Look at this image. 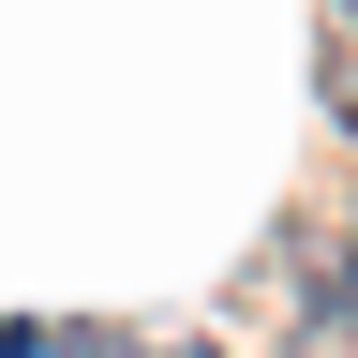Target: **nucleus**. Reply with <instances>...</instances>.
Here are the masks:
<instances>
[{"mask_svg":"<svg viewBox=\"0 0 358 358\" xmlns=\"http://www.w3.org/2000/svg\"><path fill=\"white\" fill-rule=\"evenodd\" d=\"M164 358H224V343H164Z\"/></svg>","mask_w":358,"mask_h":358,"instance_id":"3","label":"nucleus"},{"mask_svg":"<svg viewBox=\"0 0 358 358\" xmlns=\"http://www.w3.org/2000/svg\"><path fill=\"white\" fill-rule=\"evenodd\" d=\"M0 358H45V329H0Z\"/></svg>","mask_w":358,"mask_h":358,"instance_id":"2","label":"nucleus"},{"mask_svg":"<svg viewBox=\"0 0 358 358\" xmlns=\"http://www.w3.org/2000/svg\"><path fill=\"white\" fill-rule=\"evenodd\" d=\"M45 358H150V343H120V329H75V343H45Z\"/></svg>","mask_w":358,"mask_h":358,"instance_id":"1","label":"nucleus"}]
</instances>
